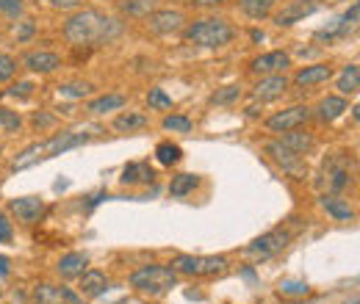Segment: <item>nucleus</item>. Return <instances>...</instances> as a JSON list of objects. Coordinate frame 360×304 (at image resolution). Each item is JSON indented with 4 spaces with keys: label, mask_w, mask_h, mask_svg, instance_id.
Instances as JSON below:
<instances>
[{
    "label": "nucleus",
    "mask_w": 360,
    "mask_h": 304,
    "mask_svg": "<svg viewBox=\"0 0 360 304\" xmlns=\"http://www.w3.org/2000/svg\"><path fill=\"white\" fill-rule=\"evenodd\" d=\"M61 34L69 45H106L122 34V25L100 12L84 9V12H75L64 23Z\"/></svg>",
    "instance_id": "nucleus-1"
},
{
    "label": "nucleus",
    "mask_w": 360,
    "mask_h": 304,
    "mask_svg": "<svg viewBox=\"0 0 360 304\" xmlns=\"http://www.w3.org/2000/svg\"><path fill=\"white\" fill-rule=\"evenodd\" d=\"M97 133H100L97 127H89V130H64V133H56V136L39 141V144H31V147H25V149L20 152V158L14 161V172L28 169V166H34V164H39V161L56 158V155H61V152H67V149L84 147V144L92 141Z\"/></svg>",
    "instance_id": "nucleus-2"
},
{
    "label": "nucleus",
    "mask_w": 360,
    "mask_h": 304,
    "mask_svg": "<svg viewBox=\"0 0 360 304\" xmlns=\"http://www.w3.org/2000/svg\"><path fill=\"white\" fill-rule=\"evenodd\" d=\"M186 39L197 47H225L236 39V28L222 17H202L186 25Z\"/></svg>",
    "instance_id": "nucleus-3"
},
{
    "label": "nucleus",
    "mask_w": 360,
    "mask_h": 304,
    "mask_svg": "<svg viewBox=\"0 0 360 304\" xmlns=\"http://www.w3.org/2000/svg\"><path fill=\"white\" fill-rule=\"evenodd\" d=\"M178 285V271L172 266H141L139 271L130 274V288H136L139 293H147V296H164Z\"/></svg>",
    "instance_id": "nucleus-4"
},
{
    "label": "nucleus",
    "mask_w": 360,
    "mask_h": 304,
    "mask_svg": "<svg viewBox=\"0 0 360 304\" xmlns=\"http://www.w3.org/2000/svg\"><path fill=\"white\" fill-rule=\"evenodd\" d=\"M352 164L355 158L349 152H333L327 155V161L322 164V172H319V188L322 194H341L349 188L352 183Z\"/></svg>",
    "instance_id": "nucleus-5"
},
{
    "label": "nucleus",
    "mask_w": 360,
    "mask_h": 304,
    "mask_svg": "<svg viewBox=\"0 0 360 304\" xmlns=\"http://www.w3.org/2000/svg\"><path fill=\"white\" fill-rule=\"evenodd\" d=\"M169 266L183 277H213L225 274L230 263L225 255H178Z\"/></svg>",
    "instance_id": "nucleus-6"
},
{
    "label": "nucleus",
    "mask_w": 360,
    "mask_h": 304,
    "mask_svg": "<svg viewBox=\"0 0 360 304\" xmlns=\"http://www.w3.org/2000/svg\"><path fill=\"white\" fill-rule=\"evenodd\" d=\"M263 149H266V155L285 172V175H291L294 180H305V175H308V166H305V161H302V155H297L294 149H288L283 141H266L263 144Z\"/></svg>",
    "instance_id": "nucleus-7"
},
{
    "label": "nucleus",
    "mask_w": 360,
    "mask_h": 304,
    "mask_svg": "<svg viewBox=\"0 0 360 304\" xmlns=\"http://www.w3.org/2000/svg\"><path fill=\"white\" fill-rule=\"evenodd\" d=\"M308 122H311V108L308 105H291V108H283V111L272 114L266 119V127L272 133H288V130L305 127Z\"/></svg>",
    "instance_id": "nucleus-8"
},
{
    "label": "nucleus",
    "mask_w": 360,
    "mask_h": 304,
    "mask_svg": "<svg viewBox=\"0 0 360 304\" xmlns=\"http://www.w3.org/2000/svg\"><path fill=\"white\" fill-rule=\"evenodd\" d=\"M288 241H291V233L283 230V227H277V230H272V233L255 238L244 252L252 255V257H261V260H263V257H272V255L283 252V249L288 246Z\"/></svg>",
    "instance_id": "nucleus-9"
},
{
    "label": "nucleus",
    "mask_w": 360,
    "mask_h": 304,
    "mask_svg": "<svg viewBox=\"0 0 360 304\" xmlns=\"http://www.w3.org/2000/svg\"><path fill=\"white\" fill-rule=\"evenodd\" d=\"M357 17H360V6H357V3H352V6H349V12H346L344 17H338L330 28L319 31V34H316V39H319V42H327V45H330V42H338V39H346V36L357 28Z\"/></svg>",
    "instance_id": "nucleus-10"
},
{
    "label": "nucleus",
    "mask_w": 360,
    "mask_h": 304,
    "mask_svg": "<svg viewBox=\"0 0 360 304\" xmlns=\"http://www.w3.org/2000/svg\"><path fill=\"white\" fill-rule=\"evenodd\" d=\"M144 20H147V28L153 34H158V36L178 34L183 28V23H186V17L180 12H175V9H156L150 17H144Z\"/></svg>",
    "instance_id": "nucleus-11"
},
{
    "label": "nucleus",
    "mask_w": 360,
    "mask_h": 304,
    "mask_svg": "<svg viewBox=\"0 0 360 304\" xmlns=\"http://www.w3.org/2000/svg\"><path fill=\"white\" fill-rule=\"evenodd\" d=\"M34 304H84V296L72 293L69 288L42 282V285L34 288Z\"/></svg>",
    "instance_id": "nucleus-12"
},
{
    "label": "nucleus",
    "mask_w": 360,
    "mask_h": 304,
    "mask_svg": "<svg viewBox=\"0 0 360 304\" xmlns=\"http://www.w3.org/2000/svg\"><path fill=\"white\" fill-rule=\"evenodd\" d=\"M285 66H291V55L285 50H272V53H261L258 58H252L250 69L255 75H277V72H285Z\"/></svg>",
    "instance_id": "nucleus-13"
},
{
    "label": "nucleus",
    "mask_w": 360,
    "mask_h": 304,
    "mask_svg": "<svg viewBox=\"0 0 360 304\" xmlns=\"http://www.w3.org/2000/svg\"><path fill=\"white\" fill-rule=\"evenodd\" d=\"M9 210L17 216V221H23V224H36L39 216L45 213V199H39V197H14V199L9 202Z\"/></svg>",
    "instance_id": "nucleus-14"
},
{
    "label": "nucleus",
    "mask_w": 360,
    "mask_h": 304,
    "mask_svg": "<svg viewBox=\"0 0 360 304\" xmlns=\"http://www.w3.org/2000/svg\"><path fill=\"white\" fill-rule=\"evenodd\" d=\"M322 6H324V0H291V3H288V6L274 17V23H277V25H294L297 20L319 12Z\"/></svg>",
    "instance_id": "nucleus-15"
},
{
    "label": "nucleus",
    "mask_w": 360,
    "mask_h": 304,
    "mask_svg": "<svg viewBox=\"0 0 360 304\" xmlns=\"http://www.w3.org/2000/svg\"><path fill=\"white\" fill-rule=\"evenodd\" d=\"M288 86H291V81H288L283 72L263 75V78L255 84V97L258 100H277V97H283L288 92Z\"/></svg>",
    "instance_id": "nucleus-16"
},
{
    "label": "nucleus",
    "mask_w": 360,
    "mask_h": 304,
    "mask_svg": "<svg viewBox=\"0 0 360 304\" xmlns=\"http://www.w3.org/2000/svg\"><path fill=\"white\" fill-rule=\"evenodd\" d=\"M333 78V66L330 64H311V66H305V69H300L297 75H294V86H300V89H313V86H319V84H327Z\"/></svg>",
    "instance_id": "nucleus-17"
},
{
    "label": "nucleus",
    "mask_w": 360,
    "mask_h": 304,
    "mask_svg": "<svg viewBox=\"0 0 360 304\" xmlns=\"http://www.w3.org/2000/svg\"><path fill=\"white\" fill-rule=\"evenodd\" d=\"M23 61H25V66L31 72H39V75H50V72H56L61 66V58L56 53H50V50H34Z\"/></svg>",
    "instance_id": "nucleus-18"
},
{
    "label": "nucleus",
    "mask_w": 360,
    "mask_h": 304,
    "mask_svg": "<svg viewBox=\"0 0 360 304\" xmlns=\"http://www.w3.org/2000/svg\"><path fill=\"white\" fill-rule=\"evenodd\" d=\"M81 296L84 299H100L108 290V277L103 271H84L81 274Z\"/></svg>",
    "instance_id": "nucleus-19"
},
{
    "label": "nucleus",
    "mask_w": 360,
    "mask_h": 304,
    "mask_svg": "<svg viewBox=\"0 0 360 304\" xmlns=\"http://www.w3.org/2000/svg\"><path fill=\"white\" fill-rule=\"evenodd\" d=\"M319 205L335 218V221H352L355 218V210H352V205L344 199V197H338V194H322V199H319Z\"/></svg>",
    "instance_id": "nucleus-20"
},
{
    "label": "nucleus",
    "mask_w": 360,
    "mask_h": 304,
    "mask_svg": "<svg viewBox=\"0 0 360 304\" xmlns=\"http://www.w3.org/2000/svg\"><path fill=\"white\" fill-rule=\"evenodd\" d=\"M119 183H122V186L156 183V172H153V166H150V164H141V161H136V164H128V166L122 169V177H119Z\"/></svg>",
    "instance_id": "nucleus-21"
},
{
    "label": "nucleus",
    "mask_w": 360,
    "mask_h": 304,
    "mask_svg": "<svg viewBox=\"0 0 360 304\" xmlns=\"http://www.w3.org/2000/svg\"><path fill=\"white\" fill-rule=\"evenodd\" d=\"M86 266H89V257L84 255V252H69V255H64L61 260H58V274L64 277V279H75V277H81L84 271H86Z\"/></svg>",
    "instance_id": "nucleus-22"
},
{
    "label": "nucleus",
    "mask_w": 360,
    "mask_h": 304,
    "mask_svg": "<svg viewBox=\"0 0 360 304\" xmlns=\"http://www.w3.org/2000/svg\"><path fill=\"white\" fill-rule=\"evenodd\" d=\"M319 114V119L322 122H335L338 116H344L346 111H349V103H346V97H341V94H330V97H324L322 103H319V108H316Z\"/></svg>",
    "instance_id": "nucleus-23"
},
{
    "label": "nucleus",
    "mask_w": 360,
    "mask_h": 304,
    "mask_svg": "<svg viewBox=\"0 0 360 304\" xmlns=\"http://www.w3.org/2000/svg\"><path fill=\"white\" fill-rule=\"evenodd\" d=\"M288 149H294L297 155H305V152L313 147V136L311 133H305L302 127H297V130H288V133H283V138H280Z\"/></svg>",
    "instance_id": "nucleus-24"
},
{
    "label": "nucleus",
    "mask_w": 360,
    "mask_h": 304,
    "mask_svg": "<svg viewBox=\"0 0 360 304\" xmlns=\"http://www.w3.org/2000/svg\"><path fill=\"white\" fill-rule=\"evenodd\" d=\"M277 6V0H239V9L250 20H266Z\"/></svg>",
    "instance_id": "nucleus-25"
},
{
    "label": "nucleus",
    "mask_w": 360,
    "mask_h": 304,
    "mask_svg": "<svg viewBox=\"0 0 360 304\" xmlns=\"http://www.w3.org/2000/svg\"><path fill=\"white\" fill-rule=\"evenodd\" d=\"M357 89H360V66L349 64V66H344L341 78H338V92H341V97H346V94H357Z\"/></svg>",
    "instance_id": "nucleus-26"
},
{
    "label": "nucleus",
    "mask_w": 360,
    "mask_h": 304,
    "mask_svg": "<svg viewBox=\"0 0 360 304\" xmlns=\"http://www.w3.org/2000/svg\"><path fill=\"white\" fill-rule=\"evenodd\" d=\"M141 127H147V116L139 114V111H125L114 119V130H119V133H133Z\"/></svg>",
    "instance_id": "nucleus-27"
},
{
    "label": "nucleus",
    "mask_w": 360,
    "mask_h": 304,
    "mask_svg": "<svg viewBox=\"0 0 360 304\" xmlns=\"http://www.w3.org/2000/svg\"><path fill=\"white\" fill-rule=\"evenodd\" d=\"M119 9L128 17H150L158 9V0H125Z\"/></svg>",
    "instance_id": "nucleus-28"
},
{
    "label": "nucleus",
    "mask_w": 360,
    "mask_h": 304,
    "mask_svg": "<svg viewBox=\"0 0 360 304\" xmlns=\"http://www.w3.org/2000/svg\"><path fill=\"white\" fill-rule=\"evenodd\" d=\"M180 158H183V149H180L178 144H172V141H161V144L156 147V161H158L161 166H175Z\"/></svg>",
    "instance_id": "nucleus-29"
},
{
    "label": "nucleus",
    "mask_w": 360,
    "mask_h": 304,
    "mask_svg": "<svg viewBox=\"0 0 360 304\" xmlns=\"http://www.w3.org/2000/svg\"><path fill=\"white\" fill-rule=\"evenodd\" d=\"M125 105V97L122 94H103L97 100L89 103V111L92 114H108V111H119Z\"/></svg>",
    "instance_id": "nucleus-30"
},
{
    "label": "nucleus",
    "mask_w": 360,
    "mask_h": 304,
    "mask_svg": "<svg viewBox=\"0 0 360 304\" xmlns=\"http://www.w3.org/2000/svg\"><path fill=\"white\" fill-rule=\"evenodd\" d=\"M197 175H189V172H183V175H175L172 177V183H169V194L172 197H186V194H191L194 188H197Z\"/></svg>",
    "instance_id": "nucleus-31"
},
{
    "label": "nucleus",
    "mask_w": 360,
    "mask_h": 304,
    "mask_svg": "<svg viewBox=\"0 0 360 304\" xmlns=\"http://www.w3.org/2000/svg\"><path fill=\"white\" fill-rule=\"evenodd\" d=\"M164 130H172V133H189V130H191V119L183 116V114H169V116H164Z\"/></svg>",
    "instance_id": "nucleus-32"
},
{
    "label": "nucleus",
    "mask_w": 360,
    "mask_h": 304,
    "mask_svg": "<svg viewBox=\"0 0 360 304\" xmlns=\"http://www.w3.org/2000/svg\"><path fill=\"white\" fill-rule=\"evenodd\" d=\"M0 14L9 20H20L25 14V3L23 0H0Z\"/></svg>",
    "instance_id": "nucleus-33"
},
{
    "label": "nucleus",
    "mask_w": 360,
    "mask_h": 304,
    "mask_svg": "<svg viewBox=\"0 0 360 304\" xmlns=\"http://www.w3.org/2000/svg\"><path fill=\"white\" fill-rule=\"evenodd\" d=\"M147 103H150V108H156V111H169V108H172V97H169L164 89H150Z\"/></svg>",
    "instance_id": "nucleus-34"
},
{
    "label": "nucleus",
    "mask_w": 360,
    "mask_h": 304,
    "mask_svg": "<svg viewBox=\"0 0 360 304\" xmlns=\"http://www.w3.org/2000/svg\"><path fill=\"white\" fill-rule=\"evenodd\" d=\"M308 282H300V279H283L280 282V293L283 296H308Z\"/></svg>",
    "instance_id": "nucleus-35"
},
{
    "label": "nucleus",
    "mask_w": 360,
    "mask_h": 304,
    "mask_svg": "<svg viewBox=\"0 0 360 304\" xmlns=\"http://www.w3.org/2000/svg\"><path fill=\"white\" fill-rule=\"evenodd\" d=\"M14 72H17V61L6 53H0V84H6L14 78Z\"/></svg>",
    "instance_id": "nucleus-36"
},
{
    "label": "nucleus",
    "mask_w": 360,
    "mask_h": 304,
    "mask_svg": "<svg viewBox=\"0 0 360 304\" xmlns=\"http://www.w3.org/2000/svg\"><path fill=\"white\" fill-rule=\"evenodd\" d=\"M239 97H241V89H239V86H225L222 92H216V94L211 97V103L228 105V103H233V100H239Z\"/></svg>",
    "instance_id": "nucleus-37"
},
{
    "label": "nucleus",
    "mask_w": 360,
    "mask_h": 304,
    "mask_svg": "<svg viewBox=\"0 0 360 304\" xmlns=\"http://www.w3.org/2000/svg\"><path fill=\"white\" fill-rule=\"evenodd\" d=\"M34 31H36V23H34V20H20L12 34H14L17 42H28V39L34 36Z\"/></svg>",
    "instance_id": "nucleus-38"
},
{
    "label": "nucleus",
    "mask_w": 360,
    "mask_h": 304,
    "mask_svg": "<svg viewBox=\"0 0 360 304\" xmlns=\"http://www.w3.org/2000/svg\"><path fill=\"white\" fill-rule=\"evenodd\" d=\"M0 125H3L6 130H20L23 119H20V114L12 111V108H0Z\"/></svg>",
    "instance_id": "nucleus-39"
},
{
    "label": "nucleus",
    "mask_w": 360,
    "mask_h": 304,
    "mask_svg": "<svg viewBox=\"0 0 360 304\" xmlns=\"http://www.w3.org/2000/svg\"><path fill=\"white\" fill-rule=\"evenodd\" d=\"M58 89H61V94H67V97H86V94L92 92L89 84H67V86H58Z\"/></svg>",
    "instance_id": "nucleus-40"
},
{
    "label": "nucleus",
    "mask_w": 360,
    "mask_h": 304,
    "mask_svg": "<svg viewBox=\"0 0 360 304\" xmlns=\"http://www.w3.org/2000/svg\"><path fill=\"white\" fill-rule=\"evenodd\" d=\"M34 89H36V86H34L31 81H20V84H14L6 94H9V97H23V100H28V97L34 94Z\"/></svg>",
    "instance_id": "nucleus-41"
},
{
    "label": "nucleus",
    "mask_w": 360,
    "mask_h": 304,
    "mask_svg": "<svg viewBox=\"0 0 360 304\" xmlns=\"http://www.w3.org/2000/svg\"><path fill=\"white\" fill-rule=\"evenodd\" d=\"M12 236H14L12 221L6 218V213H3V210H0V244H9V241H12Z\"/></svg>",
    "instance_id": "nucleus-42"
},
{
    "label": "nucleus",
    "mask_w": 360,
    "mask_h": 304,
    "mask_svg": "<svg viewBox=\"0 0 360 304\" xmlns=\"http://www.w3.org/2000/svg\"><path fill=\"white\" fill-rule=\"evenodd\" d=\"M56 125V116H50V114H45V111H39L36 116H34V127L36 130H47V127H53Z\"/></svg>",
    "instance_id": "nucleus-43"
},
{
    "label": "nucleus",
    "mask_w": 360,
    "mask_h": 304,
    "mask_svg": "<svg viewBox=\"0 0 360 304\" xmlns=\"http://www.w3.org/2000/svg\"><path fill=\"white\" fill-rule=\"evenodd\" d=\"M81 3H84V0H50V6L61 9V12H75Z\"/></svg>",
    "instance_id": "nucleus-44"
},
{
    "label": "nucleus",
    "mask_w": 360,
    "mask_h": 304,
    "mask_svg": "<svg viewBox=\"0 0 360 304\" xmlns=\"http://www.w3.org/2000/svg\"><path fill=\"white\" fill-rule=\"evenodd\" d=\"M191 6H200V9H211V6H222L228 0H189Z\"/></svg>",
    "instance_id": "nucleus-45"
},
{
    "label": "nucleus",
    "mask_w": 360,
    "mask_h": 304,
    "mask_svg": "<svg viewBox=\"0 0 360 304\" xmlns=\"http://www.w3.org/2000/svg\"><path fill=\"white\" fill-rule=\"evenodd\" d=\"M0 274H3V277L9 274V260L6 257H0Z\"/></svg>",
    "instance_id": "nucleus-46"
},
{
    "label": "nucleus",
    "mask_w": 360,
    "mask_h": 304,
    "mask_svg": "<svg viewBox=\"0 0 360 304\" xmlns=\"http://www.w3.org/2000/svg\"><path fill=\"white\" fill-rule=\"evenodd\" d=\"M288 304H302V301H288Z\"/></svg>",
    "instance_id": "nucleus-47"
}]
</instances>
